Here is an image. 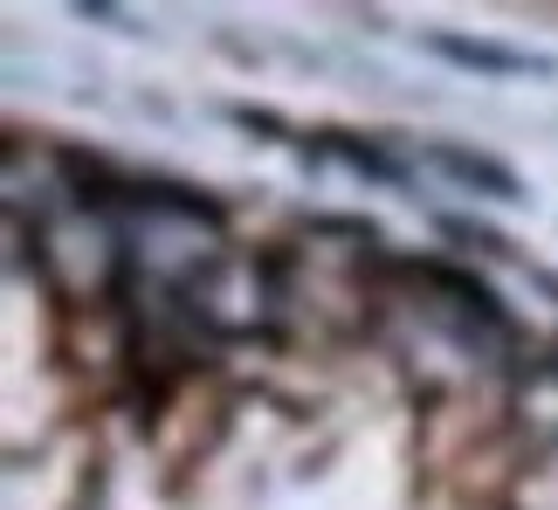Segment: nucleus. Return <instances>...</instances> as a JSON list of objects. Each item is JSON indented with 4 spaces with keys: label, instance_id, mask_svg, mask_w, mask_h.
I'll use <instances>...</instances> for the list:
<instances>
[{
    "label": "nucleus",
    "instance_id": "1",
    "mask_svg": "<svg viewBox=\"0 0 558 510\" xmlns=\"http://www.w3.org/2000/svg\"><path fill=\"white\" fill-rule=\"evenodd\" d=\"M180 304L214 338H269L283 317V276L276 255L255 248H214L201 269L180 276Z\"/></svg>",
    "mask_w": 558,
    "mask_h": 510
},
{
    "label": "nucleus",
    "instance_id": "2",
    "mask_svg": "<svg viewBox=\"0 0 558 510\" xmlns=\"http://www.w3.org/2000/svg\"><path fill=\"white\" fill-rule=\"evenodd\" d=\"M35 263L62 296H104L118 283V228H111V215L70 201L62 215H49L35 228Z\"/></svg>",
    "mask_w": 558,
    "mask_h": 510
},
{
    "label": "nucleus",
    "instance_id": "3",
    "mask_svg": "<svg viewBox=\"0 0 558 510\" xmlns=\"http://www.w3.org/2000/svg\"><path fill=\"white\" fill-rule=\"evenodd\" d=\"M427 49H435L441 62L476 70V76H551V56L504 49V41H476V35H427Z\"/></svg>",
    "mask_w": 558,
    "mask_h": 510
},
{
    "label": "nucleus",
    "instance_id": "4",
    "mask_svg": "<svg viewBox=\"0 0 558 510\" xmlns=\"http://www.w3.org/2000/svg\"><path fill=\"white\" fill-rule=\"evenodd\" d=\"M427 159L441 166L456 186H469V194H489V201H524V180H518V166H504V159H489V153H469V145H427Z\"/></svg>",
    "mask_w": 558,
    "mask_h": 510
}]
</instances>
